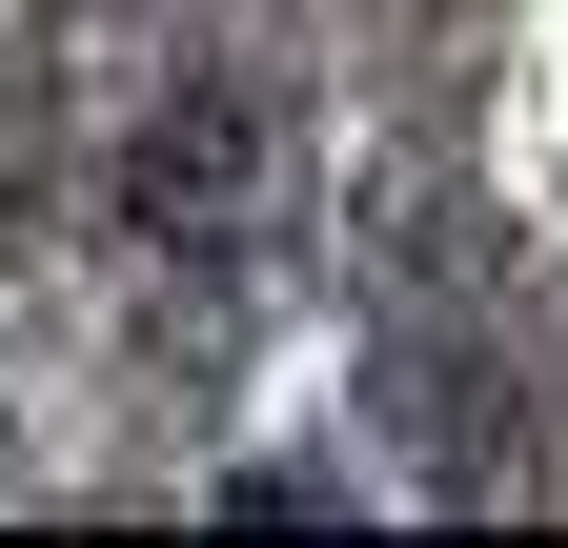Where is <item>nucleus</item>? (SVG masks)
Here are the masks:
<instances>
[{"label":"nucleus","mask_w":568,"mask_h":548,"mask_svg":"<svg viewBox=\"0 0 568 548\" xmlns=\"http://www.w3.org/2000/svg\"><path fill=\"white\" fill-rule=\"evenodd\" d=\"M122 224H142V244H244V224H264V122H244V102L142 122V143H122Z\"/></svg>","instance_id":"obj_1"}]
</instances>
